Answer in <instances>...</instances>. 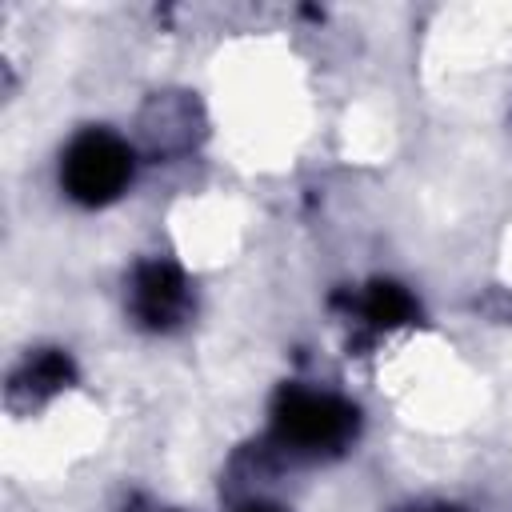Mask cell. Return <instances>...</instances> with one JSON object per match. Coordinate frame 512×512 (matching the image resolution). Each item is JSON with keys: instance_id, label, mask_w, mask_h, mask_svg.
Returning <instances> with one entry per match:
<instances>
[{"instance_id": "cell-7", "label": "cell", "mask_w": 512, "mask_h": 512, "mask_svg": "<svg viewBox=\"0 0 512 512\" xmlns=\"http://www.w3.org/2000/svg\"><path fill=\"white\" fill-rule=\"evenodd\" d=\"M412 512H456V508H412Z\"/></svg>"}, {"instance_id": "cell-2", "label": "cell", "mask_w": 512, "mask_h": 512, "mask_svg": "<svg viewBox=\"0 0 512 512\" xmlns=\"http://www.w3.org/2000/svg\"><path fill=\"white\" fill-rule=\"evenodd\" d=\"M356 432V408L336 396L284 388L276 396V436L296 452H328L340 448Z\"/></svg>"}, {"instance_id": "cell-6", "label": "cell", "mask_w": 512, "mask_h": 512, "mask_svg": "<svg viewBox=\"0 0 512 512\" xmlns=\"http://www.w3.org/2000/svg\"><path fill=\"white\" fill-rule=\"evenodd\" d=\"M240 512H284V508H276V504H244Z\"/></svg>"}, {"instance_id": "cell-1", "label": "cell", "mask_w": 512, "mask_h": 512, "mask_svg": "<svg viewBox=\"0 0 512 512\" xmlns=\"http://www.w3.org/2000/svg\"><path fill=\"white\" fill-rule=\"evenodd\" d=\"M132 176V152L120 136L112 132H80L68 152H64V164H60V180H64V192L88 208L96 204H108L124 192Z\"/></svg>"}, {"instance_id": "cell-3", "label": "cell", "mask_w": 512, "mask_h": 512, "mask_svg": "<svg viewBox=\"0 0 512 512\" xmlns=\"http://www.w3.org/2000/svg\"><path fill=\"white\" fill-rule=\"evenodd\" d=\"M188 304V288H184V276L180 268L164 264V260H152V264H140L136 268V280H132V308L136 316L148 324V328H168L180 320Z\"/></svg>"}, {"instance_id": "cell-4", "label": "cell", "mask_w": 512, "mask_h": 512, "mask_svg": "<svg viewBox=\"0 0 512 512\" xmlns=\"http://www.w3.org/2000/svg\"><path fill=\"white\" fill-rule=\"evenodd\" d=\"M364 316L376 324V328H396V324H408L416 316V300L392 284V280H376L368 292H364Z\"/></svg>"}, {"instance_id": "cell-5", "label": "cell", "mask_w": 512, "mask_h": 512, "mask_svg": "<svg viewBox=\"0 0 512 512\" xmlns=\"http://www.w3.org/2000/svg\"><path fill=\"white\" fill-rule=\"evenodd\" d=\"M68 380H72L68 356H64V352H40V356L28 360V368H24V376L16 380V388H28L32 396H48V392L64 388Z\"/></svg>"}]
</instances>
